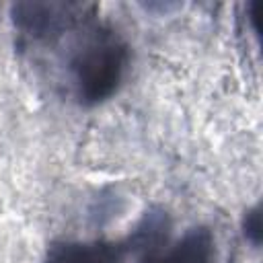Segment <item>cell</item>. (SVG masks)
<instances>
[{
  "instance_id": "obj_1",
  "label": "cell",
  "mask_w": 263,
  "mask_h": 263,
  "mask_svg": "<svg viewBox=\"0 0 263 263\" xmlns=\"http://www.w3.org/2000/svg\"><path fill=\"white\" fill-rule=\"evenodd\" d=\"M132 62L129 43L109 23L97 21V12L84 21L66 58V82L70 97L82 107H97L121 88Z\"/></svg>"
},
{
  "instance_id": "obj_4",
  "label": "cell",
  "mask_w": 263,
  "mask_h": 263,
  "mask_svg": "<svg viewBox=\"0 0 263 263\" xmlns=\"http://www.w3.org/2000/svg\"><path fill=\"white\" fill-rule=\"evenodd\" d=\"M132 253L129 238L107 240V238H92V240H53L41 263H123Z\"/></svg>"
},
{
  "instance_id": "obj_5",
  "label": "cell",
  "mask_w": 263,
  "mask_h": 263,
  "mask_svg": "<svg viewBox=\"0 0 263 263\" xmlns=\"http://www.w3.org/2000/svg\"><path fill=\"white\" fill-rule=\"evenodd\" d=\"M242 234H245V238L253 247H259L261 245V238H263V222H261V205L259 203L251 205L245 212V216H242Z\"/></svg>"
},
{
  "instance_id": "obj_2",
  "label": "cell",
  "mask_w": 263,
  "mask_h": 263,
  "mask_svg": "<svg viewBox=\"0 0 263 263\" xmlns=\"http://www.w3.org/2000/svg\"><path fill=\"white\" fill-rule=\"evenodd\" d=\"M95 12V4L80 2H14L10 6V21L23 43L51 45Z\"/></svg>"
},
{
  "instance_id": "obj_3",
  "label": "cell",
  "mask_w": 263,
  "mask_h": 263,
  "mask_svg": "<svg viewBox=\"0 0 263 263\" xmlns=\"http://www.w3.org/2000/svg\"><path fill=\"white\" fill-rule=\"evenodd\" d=\"M138 263H216V236L203 224L191 226L179 238L164 236L140 249Z\"/></svg>"
}]
</instances>
